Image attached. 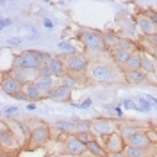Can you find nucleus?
<instances>
[{
	"label": "nucleus",
	"mask_w": 157,
	"mask_h": 157,
	"mask_svg": "<svg viewBox=\"0 0 157 157\" xmlns=\"http://www.w3.org/2000/svg\"><path fill=\"white\" fill-rule=\"evenodd\" d=\"M136 25H137V29L145 34V38H147V36H154V34H157V25L154 23V20L150 18L148 14H145V13L137 14Z\"/></svg>",
	"instance_id": "obj_15"
},
{
	"label": "nucleus",
	"mask_w": 157,
	"mask_h": 157,
	"mask_svg": "<svg viewBox=\"0 0 157 157\" xmlns=\"http://www.w3.org/2000/svg\"><path fill=\"white\" fill-rule=\"evenodd\" d=\"M48 68L52 71L54 77H64L66 75V66H64V61L59 57H52L48 61Z\"/></svg>",
	"instance_id": "obj_19"
},
{
	"label": "nucleus",
	"mask_w": 157,
	"mask_h": 157,
	"mask_svg": "<svg viewBox=\"0 0 157 157\" xmlns=\"http://www.w3.org/2000/svg\"><path fill=\"white\" fill-rule=\"evenodd\" d=\"M120 132H121V136L125 137V143L130 145V147L147 150L152 145L147 130H141V128H137V127H120Z\"/></svg>",
	"instance_id": "obj_4"
},
{
	"label": "nucleus",
	"mask_w": 157,
	"mask_h": 157,
	"mask_svg": "<svg viewBox=\"0 0 157 157\" xmlns=\"http://www.w3.org/2000/svg\"><path fill=\"white\" fill-rule=\"evenodd\" d=\"M48 57L47 54L39 52V50H25L20 56L13 59V68H29V70H39L41 66L48 64Z\"/></svg>",
	"instance_id": "obj_2"
},
{
	"label": "nucleus",
	"mask_w": 157,
	"mask_h": 157,
	"mask_svg": "<svg viewBox=\"0 0 157 157\" xmlns=\"http://www.w3.org/2000/svg\"><path fill=\"white\" fill-rule=\"evenodd\" d=\"M13 98H16V100H23V102H29V100H27V95H25L23 91H20V93H16V95H14Z\"/></svg>",
	"instance_id": "obj_34"
},
{
	"label": "nucleus",
	"mask_w": 157,
	"mask_h": 157,
	"mask_svg": "<svg viewBox=\"0 0 157 157\" xmlns=\"http://www.w3.org/2000/svg\"><path fill=\"white\" fill-rule=\"evenodd\" d=\"M11 77L20 80L21 84H29V82H36L39 77V70H29V68H11L9 71Z\"/></svg>",
	"instance_id": "obj_12"
},
{
	"label": "nucleus",
	"mask_w": 157,
	"mask_h": 157,
	"mask_svg": "<svg viewBox=\"0 0 157 157\" xmlns=\"http://www.w3.org/2000/svg\"><path fill=\"white\" fill-rule=\"evenodd\" d=\"M25 95H27V100L29 102H38V100H41V97H43V93L39 91V88L36 86V82H29V84H23V89H21Z\"/></svg>",
	"instance_id": "obj_20"
},
{
	"label": "nucleus",
	"mask_w": 157,
	"mask_h": 157,
	"mask_svg": "<svg viewBox=\"0 0 157 157\" xmlns=\"http://www.w3.org/2000/svg\"><path fill=\"white\" fill-rule=\"evenodd\" d=\"M9 128H11V132L14 134L16 141L20 143L21 150H25L27 143H29V137H30V130H29V127H27V123H25V121H18V120H11Z\"/></svg>",
	"instance_id": "obj_10"
},
{
	"label": "nucleus",
	"mask_w": 157,
	"mask_h": 157,
	"mask_svg": "<svg viewBox=\"0 0 157 157\" xmlns=\"http://www.w3.org/2000/svg\"><path fill=\"white\" fill-rule=\"evenodd\" d=\"M59 48H64L66 52H70V54H75V50H73V47H71L70 43H59Z\"/></svg>",
	"instance_id": "obj_33"
},
{
	"label": "nucleus",
	"mask_w": 157,
	"mask_h": 157,
	"mask_svg": "<svg viewBox=\"0 0 157 157\" xmlns=\"http://www.w3.org/2000/svg\"><path fill=\"white\" fill-rule=\"evenodd\" d=\"M47 97L50 100H54V102H61V104H68L70 100H71V89L66 88V86H63V84H59L56 88L50 91Z\"/></svg>",
	"instance_id": "obj_16"
},
{
	"label": "nucleus",
	"mask_w": 157,
	"mask_h": 157,
	"mask_svg": "<svg viewBox=\"0 0 157 157\" xmlns=\"http://www.w3.org/2000/svg\"><path fill=\"white\" fill-rule=\"evenodd\" d=\"M54 127L57 128L59 132L68 134V136H75L77 134V120H59L54 123Z\"/></svg>",
	"instance_id": "obj_17"
},
{
	"label": "nucleus",
	"mask_w": 157,
	"mask_h": 157,
	"mask_svg": "<svg viewBox=\"0 0 157 157\" xmlns=\"http://www.w3.org/2000/svg\"><path fill=\"white\" fill-rule=\"evenodd\" d=\"M27 109H29V111H34V109H36V104H34V102H29V104H27Z\"/></svg>",
	"instance_id": "obj_41"
},
{
	"label": "nucleus",
	"mask_w": 157,
	"mask_h": 157,
	"mask_svg": "<svg viewBox=\"0 0 157 157\" xmlns=\"http://www.w3.org/2000/svg\"><path fill=\"white\" fill-rule=\"evenodd\" d=\"M89 105H91V100L88 98V100H84V102H80V104H78L77 107H78V109H88Z\"/></svg>",
	"instance_id": "obj_37"
},
{
	"label": "nucleus",
	"mask_w": 157,
	"mask_h": 157,
	"mask_svg": "<svg viewBox=\"0 0 157 157\" xmlns=\"http://www.w3.org/2000/svg\"><path fill=\"white\" fill-rule=\"evenodd\" d=\"M121 105L125 109H136V102H134V100H123Z\"/></svg>",
	"instance_id": "obj_31"
},
{
	"label": "nucleus",
	"mask_w": 157,
	"mask_h": 157,
	"mask_svg": "<svg viewBox=\"0 0 157 157\" xmlns=\"http://www.w3.org/2000/svg\"><path fill=\"white\" fill-rule=\"evenodd\" d=\"M45 27H47V29H52V21H50V20H45Z\"/></svg>",
	"instance_id": "obj_43"
},
{
	"label": "nucleus",
	"mask_w": 157,
	"mask_h": 157,
	"mask_svg": "<svg viewBox=\"0 0 157 157\" xmlns=\"http://www.w3.org/2000/svg\"><path fill=\"white\" fill-rule=\"evenodd\" d=\"M125 145L127 143H125V137L121 136V132H114V134L107 136L104 141V148L107 154H121L125 150Z\"/></svg>",
	"instance_id": "obj_11"
},
{
	"label": "nucleus",
	"mask_w": 157,
	"mask_h": 157,
	"mask_svg": "<svg viewBox=\"0 0 157 157\" xmlns=\"http://www.w3.org/2000/svg\"><path fill=\"white\" fill-rule=\"evenodd\" d=\"M77 137L80 139V141H82V143H84V145H88L89 141H93V139H95L91 132H84V134H77Z\"/></svg>",
	"instance_id": "obj_29"
},
{
	"label": "nucleus",
	"mask_w": 157,
	"mask_h": 157,
	"mask_svg": "<svg viewBox=\"0 0 157 157\" xmlns=\"http://www.w3.org/2000/svg\"><path fill=\"white\" fill-rule=\"evenodd\" d=\"M2 132H0V148H2V154H13V150H21L20 143L16 141L14 134L11 132L9 125L6 121H2Z\"/></svg>",
	"instance_id": "obj_8"
},
{
	"label": "nucleus",
	"mask_w": 157,
	"mask_h": 157,
	"mask_svg": "<svg viewBox=\"0 0 157 157\" xmlns=\"http://www.w3.org/2000/svg\"><path fill=\"white\" fill-rule=\"evenodd\" d=\"M64 66L70 73H84L89 68V61L82 54H68V57L64 59Z\"/></svg>",
	"instance_id": "obj_9"
},
{
	"label": "nucleus",
	"mask_w": 157,
	"mask_h": 157,
	"mask_svg": "<svg viewBox=\"0 0 157 157\" xmlns=\"http://www.w3.org/2000/svg\"><path fill=\"white\" fill-rule=\"evenodd\" d=\"M61 84H63V86H66V88H70V89L78 88V82L75 80V77H71L70 73H66L64 77H61Z\"/></svg>",
	"instance_id": "obj_28"
},
{
	"label": "nucleus",
	"mask_w": 157,
	"mask_h": 157,
	"mask_svg": "<svg viewBox=\"0 0 157 157\" xmlns=\"http://www.w3.org/2000/svg\"><path fill=\"white\" fill-rule=\"evenodd\" d=\"M78 39L84 45V48L89 54H104L107 52V47L104 43V32H98L95 29H82L78 32Z\"/></svg>",
	"instance_id": "obj_3"
},
{
	"label": "nucleus",
	"mask_w": 157,
	"mask_h": 157,
	"mask_svg": "<svg viewBox=\"0 0 157 157\" xmlns=\"http://www.w3.org/2000/svg\"><path fill=\"white\" fill-rule=\"evenodd\" d=\"M11 23H13V20H11V18H4V20H2V29H6V27H9Z\"/></svg>",
	"instance_id": "obj_38"
},
{
	"label": "nucleus",
	"mask_w": 157,
	"mask_h": 157,
	"mask_svg": "<svg viewBox=\"0 0 157 157\" xmlns=\"http://www.w3.org/2000/svg\"><path fill=\"white\" fill-rule=\"evenodd\" d=\"M136 50H137V47L130 41V39H121L120 47H116L114 50H111V57H113V61L116 63L120 68H123L125 63L130 59V56H132Z\"/></svg>",
	"instance_id": "obj_7"
},
{
	"label": "nucleus",
	"mask_w": 157,
	"mask_h": 157,
	"mask_svg": "<svg viewBox=\"0 0 157 157\" xmlns=\"http://www.w3.org/2000/svg\"><path fill=\"white\" fill-rule=\"evenodd\" d=\"M134 102H136V111H139V113H141V111H143V113H150L152 107H154V105L148 102L147 97H141V98H137V100H134Z\"/></svg>",
	"instance_id": "obj_27"
},
{
	"label": "nucleus",
	"mask_w": 157,
	"mask_h": 157,
	"mask_svg": "<svg viewBox=\"0 0 157 157\" xmlns=\"http://www.w3.org/2000/svg\"><path fill=\"white\" fill-rule=\"evenodd\" d=\"M47 157H73V155H70V154H50V155H47Z\"/></svg>",
	"instance_id": "obj_39"
},
{
	"label": "nucleus",
	"mask_w": 157,
	"mask_h": 157,
	"mask_svg": "<svg viewBox=\"0 0 157 157\" xmlns=\"http://www.w3.org/2000/svg\"><path fill=\"white\" fill-rule=\"evenodd\" d=\"M0 157H14V155H13V154H2Z\"/></svg>",
	"instance_id": "obj_45"
},
{
	"label": "nucleus",
	"mask_w": 157,
	"mask_h": 157,
	"mask_svg": "<svg viewBox=\"0 0 157 157\" xmlns=\"http://www.w3.org/2000/svg\"><path fill=\"white\" fill-rule=\"evenodd\" d=\"M107 157H127V155L121 152V154H107Z\"/></svg>",
	"instance_id": "obj_40"
},
{
	"label": "nucleus",
	"mask_w": 157,
	"mask_h": 157,
	"mask_svg": "<svg viewBox=\"0 0 157 157\" xmlns=\"http://www.w3.org/2000/svg\"><path fill=\"white\" fill-rule=\"evenodd\" d=\"M36 86L39 88V91H41L43 95H48L50 91L56 88V84H54V77H38Z\"/></svg>",
	"instance_id": "obj_22"
},
{
	"label": "nucleus",
	"mask_w": 157,
	"mask_h": 157,
	"mask_svg": "<svg viewBox=\"0 0 157 157\" xmlns=\"http://www.w3.org/2000/svg\"><path fill=\"white\" fill-rule=\"evenodd\" d=\"M123 154H125L127 157H148L147 150H143V148H136V147H130V145H125Z\"/></svg>",
	"instance_id": "obj_26"
},
{
	"label": "nucleus",
	"mask_w": 157,
	"mask_h": 157,
	"mask_svg": "<svg viewBox=\"0 0 157 157\" xmlns=\"http://www.w3.org/2000/svg\"><path fill=\"white\" fill-rule=\"evenodd\" d=\"M86 152H88L89 155H95V157H107L105 148L102 147L100 143H97L95 139H93V141H89L88 145H86Z\"/></svg>",
	"instance_id": "obj_24"
},
{
	"label": "nucleus",
	"mask_w": 157,
	"mask_h": 157,
	"mask_svg": "<svg viewBox=\"0 0 157 157\" xmlns=\"http://www.w3.org/2000/svg\"><path fill=\"white\" fill-rule=\"evenodd\" d=\"M104 43H105L107 50L111 52V50H114L116 47H120L121 38H120V36H116L114 32H113V34H111V32H104Z\"/></svg>",
	"instance_id": "obj_25"
},
{
	"label": "nucleus",
	"mask_w": 157,
	"mask_h": 157,
	"mask_svg": "<svg viewBox=\"0 0 157 157\" xmlns=\"http://www.w3.org/2000/svg\"><path fill=\"white\" fill-rule=\"evenodd\" d=\"M120 121L113 118H97L89 121V132L98 137H107L114 132H120Z\"/></svg>",
	"instance_id": "obj_5"
},
{
	"label": "nucleus",
	"mask_w": 157,
	"mask_h": 157,
	"mask_svg": "<svg viewBox=\"0 0 157 157\" xmlns=\"http://www.w3.org/2000/svg\"><path fill=\"white\" fill-rule=\"evenodd\" d=\"M150 18L154 20V23L157 25V13H152V14H150Z\"/></svg>",
	"instance_id": "obj_42"
},
{
	"label": "nucleus",
	"mask_w": 157,
	"mask_h": 157,
	"mask_svg": "<svg viewBox=\"0 0 157 157\" xmlns=\"http://www.w3.org/2000/svg\"><path fill=\"white\" fill-rule=\"evenodd\" d=\"M64 150H66V154L73 157H82L86 154V145L77 136H68L64 139Z\"/></svg>",
	"instance_id": "obj_13"
},
{
	"label": "nucleus",
	"mask_w": 157,
	"mask_h": 157,
	"mask_svg": "<svg viewBox=\"0 0 157 157\" xmlns=\"http://www.w3.org/2000/svg\"><path fill=\"white\" fill-rule=\"evenodd\" d=\"M0 88H2V93H6L7 97H14L16 93H20L23 89V84L16 80L14 77H11L9 73H4V78L0 82Z\"/></svg>",
	"instance_id": "obj_14"
},
{
	"label": "nucleus",
	"mask_w": 157,
	"mask_h": 157,
	"mask_svg": "<svg viewBox=\"0 0 157 157\" xmlns=\"http://www.w3.org/2000/svg\"><path fill=\"white\" fill-rule=\"evenodd\" d=\"M141 71L145 73H152L155 71V57L148 52H143V59H141Z\"/></svg>",
	"instance_id": "obj_23"
},
{
	"label": "nucleus",
	"mask_w": 157,
	"mask_h": 157,
	"mask_svg": "<svg viewBox=\"0 0 157 157\" xmlns=\"http://www.w3.org/2000/svg\"><path fill=\"white\" fill-rule=\"evenodd\" d=\"M48 141H50V127L45 125V123H38L36 127L30 130V137H29V143H27L25 150L27 152H34L38 148L45 147Z\"/></svg>",
	"instance_id": "obj_6"
},
{
	"label": "nucleus",
	"mask_w": 157,
	"mask_h": 157,
	"mask_svg": "<svg viewBox=\"0 0 157 157\" xmlns=\"http://www.w3.org/2000/svg\"><path fill=\"white\" fill-rule=\"evenodd\" d=\"M155 77H157V61H155Z\"/></svg>",
	"instance_id": "obj_46"
},
{
	"label": "nucleus",
	"mask_w": 157,
	"mask_h": 157,
	"mask_svg": "<svg viewBox=\"0 0 157 157\" xmlns=\"http://www.w3.org/2000/svg\"><path fill=\"white\" fill-rule=\"evenodd\" d=\"M141 59H143V52H141V50H136V52L130 56V59L125 63V66L121 68V71L125 73V71H136V70H141Z\"/></svg>",
	"instance_id": "obj_18"
},
{
	"label": "nucleus",
	"mask_w": 157,
	"mask_h": 157,
	"mask_svg": "<svg viewBox=\"0 0 157 157\" xmlns=\"http://www.w3.org/2000/svg\"><path fill=\"white\" fill-rule=\"evenodd\" d=\"M20 43H21V38H11L9 41H7L9 47H14V45H20Z\"/></svg>",
	"instance_id": "obj_36"
},
{
	"label": "nucleus",
	"mask_w": 157,
	"mask_h": 157,
	"mask_svg": "<svg viewBox=\"0 0 157 157\" xmlns=\"http://www.w3.org/2000/svg\"><path fill=\"white\" fill-rule=\"evenodd\" d=\"M152 56H154V57L157 59V47H155V48H154V52H152Z\"/></svg>",
	"instance_id": "obj_44"
},
{
	"label": "nucleus",
	"mask_w": 157,
	"mask_h": 157,
	"mask_svg": "<svg viewBox=\"0 0 157 157\" xmlns=\"http://www.w3.org/2000/svg\"><path fill=\"white\" fill-rule=\"evenodd\" d=\"M39 77H54L52 71H50V68H48V64H45V66L39 68Z\"/></svg>",
	"instance_id": "obj_30"
},
{
	"label": "nucleus",
	"mask_w": 157,
	"mask_h": 157,
	"mask_svg": "<svg viewBox=\"0 0 157 157\" xmlns=\"http://www.w3.org/2000/svg\"><path fill=\"white\" fill-rule=\"evenodd\" d=\"M18 113V107H14V105H6L4 109V114H16Z\"/></svg>",
	"instance_id": "obj_32"
},
{
	"label": "nucleus",
	"mask_w": 157,
	"mask_h": 157,
	"mask_svg": "<svg viewBox=\"0 0 157 157\" xmlns=\"http://www.w3.org/2000/svg\"><path fill=\"white\" fill-rule=\"evenodd\" d=\"M88 77L95 82H104V84H113L125 80V73L118 66L114 61L105 63V61H95L93 64H89L88 68Z\"/></svg>",
	"instance_id": "obj_1"
},
{
	"label": "nucleus",
	"mask_w": 157,
	"mask_h": 157,
	"mask_svg": "<svg viewBox=\"0 0 157 157\" xmlns=\"http://www.w3.org/2000/svg\"><path fill=\"white\" fill-rule=\"evenodd\" d=\"M148 137H150V141L152 143H157V132H154V130H147Z\"/></svg>",
	"instance_id": "obj_35"
},
{
	"label": "nucleus",
	"mask_w": 157,
	"mask_h": 157,
	"mask_svg": "<svg viewBox=\"0 0 157 157\" xmlns=\"http://www.w3.org/2000/svg\"><path fill=\"white\" fill-rule=\"evenodd\" d=\"M147 80V73L141 71V70H136V71H125V82L127 84H132V86H139Z\"/></svg>",
	"instance_id": "obj_21"
}]
</instances>
